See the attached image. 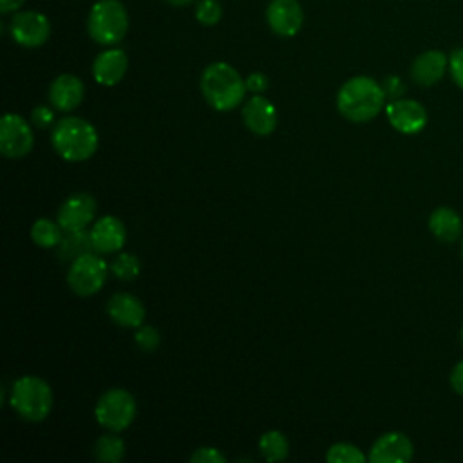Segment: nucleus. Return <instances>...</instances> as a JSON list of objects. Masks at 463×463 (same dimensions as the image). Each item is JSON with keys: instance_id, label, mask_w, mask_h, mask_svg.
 <instances>
[{"instance_id": "nucleus-9", "label": "nucleus", "mask_w": 463, "mask_h": 463, "mask_svg": "<svg viewBox=\"0 0 463 463\" xmlns=\"http://www.w3.org/2000/svg\"><path fill=\"white\" fill-rule=\"evenodd\" d=\"M9 34L22 47H40L51 36V24L43 13L16 11L9 22Z\"/></svg>"}, {"instance_id": "nucleus-26", "label": "nucleus", "mask_w": 463, "mask_h": 463, "mask_svg": "<svg viewBox=\"0 0 463 463\" xmlns=\"http://www.w3.org/2000/svg\"><path fill=\"white\" fill-rule=\"evenodd\" d=\"M326 459L329 463H364L367 458L356 445L340 441L327 449Z\"/></svg>"}, {"instance_id": "nucleus-23", "label": "nucleus", "mask_w": 463, "mask_h": 463, "mask_svg": "<svg viewBox=\"0 0 463 463\" xmlns=\"http://www.w3.org/2000/svg\"><path fill=\"white\" fill-rule=\"evenodd\" d=\"M259 450L266 461L277 463L288 458L289 441L280 430H268L259 439Z\"/></svg>"}, {"instance_id": "nucleus-33", "label": "nucleus", "mask_w": 463, "mask_h": 463, "mask_svg": "<svg viewBox=\"0 0 463 463\" xmlns=\"http://www.w3.org/2000/svg\"><path fill=\"white\" fill-rule=\"evenodd\" d=\"M269 85V80L266 74L262 72H251L248 78H246V89L253 94H262Z\"/></svg>"}, {"instance_id": "nucleus-12", "label": "nucleus", "mask_w": 463, "mask_h": 463, "mask_svg": "<svg viewBox=\"0 0 463 463\" xmlns=\"http://www.w3.org/2000/svg\"><path fill=\"white\" fill-rule=\"evenodd\" d=\"M414 445L403 432H385L371 445L367 459L371 463H407L412 459Z\"/></svg>"}, {"instance_id": "nucleus-16", "label": "nucleus", "mask_w": 463, "mask_h": 463, "mask_svg": "<svg viewBox=\"0 0 463 463\" xmlns=\"http://www.w3.org/2000/svg\"><path fill=\"white\" fill-rule=\"evenodd\" d=\"M85 85L74 74H60L49 85V101L60 112H71L81 105Z\"/></svg>"}, {"instance_id": "nucleus-13", "label": "nucleus", "mask_w": 463, "mask_h": 463, "mask_svg": "<svg viewBox=\"0 0 463 463\" xmlns=\"http://www.w3.org/2000/svg\"><path fill=\"white\" fill-rule=\"evenodd\" d=\"M269 29L282 36H295L304 24V11L297 0H271L266 9Z\"/></svg>"}, {"instance_id": "nucleus-22", "label": "nucleus", "mask_w": 463, "mask_h": 463, "mask_svg": "<svg viewBox=\"0 0 463 463\" xmlns=\"http://www.w3.org/2000/svg\"><path fill=\"white\" fill-rule=\"evenodd\" d=\"M63 228L58 221L40 217L31 226V239L40 248H56L63 239Z\"/></svg>"}, {"instance_id": "nucleus-18", "label": "nucleus", "mask_w": 463, "mask_h": 463, "mask_svg": "<svg viewBox=\"0 0 463 463\" xmlns=\"http://www.w3.org/2000/svg\"><path fill=\"white\" fill-rule=\"evenodd\" d=\"M128 69V56L123 49L101 51L92 63V76L99 85L112 87L123 80Z\"/></svg>"}, {"instance_id": "nucleus-6", "label": "nucleus", "mask_w": 463, "mask_h": 463, "mask_svg": "<svg viewBox=\"0 0 463 463\" xmlns=\"http://www.w3.org/2000/svg\"><path fill=\"white\" fill-rule=\"evenodd\" d=\"M94 416L107 430H125L136 418V400L127 389H109L99 396L94 407Z\"/></svg>"}, {"instance_id": "nucleus-5", "label": "nucleus", "mask_w": 463, "mask_h": 463, "mask_svg": "<svg viewBox=\"0 0 463 463\" xmlns=\"http://www.w3.org/2000/svg\"><path fill=\"white\" fill-rule=\"evenodd\" d=\"M89 36L99 45L119 43L128 31V13L119 0H98L87 16Z\"/></svg>"}, {"instance_id": "nucleus-37", "label": "nucleus", "mask_w": 463, "mask_h": 463, "mask_svg": "<svg viewBox=\"0 0 463 463\" xmlns=\"http://www.w3.org/2000/svg\"><path fill=\"white\" fill-rule=\"evenodd\" d=\"M461 342H463V327H461Z\"/></svg>"}, {"instance_id": "nucleus-32", "label": "nucleus", "mask_w": 463, "mask_h": 463, "mask_svg": "<svg viewBox=\"0 0 463 463\" xmlns=\"http://www.w3.org/2000/svg\"><path fill=\"white\" fill-rule=\"evenodd\" d=\"M382 87H383V90H385V96L391 98V99L402 98V96L405 94V90H407L405 83H403L402 78H398V76H387V78L383 80Z\"/></svg>"}, {"instance_id": "nucleus-14", "label": "nucleus", "mask_w": 463, "mask_h": 463, "mask_svg": "<svg viewBox=\"0 0 463 463\" xmlns=\"http://www.w3.org/2000/svg\"><path fill=\"white\" fill-rule=\"evenodd\" d=\"M90 241L96 253H116L127 242V228L121 219L114 215H103L94 222L90 230Z\"/></svg>"}, {"instance_id": "nucleus-38", "label": "nucleus", "mask_w": 463, "mask_h": 463, "mask_svg": "<svg viewBox=\"0 0 463 463\" xmlns=\"http://www.w3.org/2000/svg\"><path fill=\"white\" fill-rule=\"evenodd\" d=\"M461 255H463V241H461Z\"/></svg>"}, {"instance_id": "nucleus-11", "label": "nucleus", "mask_w": 463, "mask_h": 463, "mask_svg": "<svg viewBox=\"0 0 463 463\" xmlns=\"http://www.w3.org/2000/svg\"><path fill=\"white\" fill-rule=\"evenodd\" d=\"M96 199L90 194L78 192L69 195L58 208V222L63 232L85 230L96 217Z\"/></svg>"}, {"instance_id": "nucleus-7", "label": "nucleus", "mask_w": 463, "mask_h": 463, "mask_svg": "<svg viewBox=\"0 0 463 463\" xmlns=\"http://www.w3.org/2000/svg\"><path fill=\"white\" fill-rule=\"evenodd\" d=\"M109 271L110 266L96 251H90L71 262L67 284L76 295L90 297L103 288Z\"/></svg>"}, {"instance_id": "nucleus-36", "label": "nucleus", "mask_w": 463, "mask_h": 463, "mask_svg": "<svg viewBox=\"0 0 463 463\" xmlns=\"http://www.w3.org/2000/svg\"><path fill=\"white\" fill-rule=\"evenodd\" d=\"M170 5H174V7H184V5H188V4H192L194 0H166Z\"/></svg>"}, {"instance_id": "nucleus-8", "label": "nucleus", "mask_w": 463, "mask_h": 463, "mask_svg": "<svg viewBox=\"0 0 463 463\" xmlns=\"http://www.w3.org/2000/svg\"><path fill=\"white\" fill-rule=\"evenodd\" d=\"M34 134L29 123L20 116L7 112L0 121V152L9 159H20L31 152Z\"/></svg>"}, {"instance_id": "nucleus-29", "label": "nucleus", "mask_w": 463, "mask_h": 463, "mask_svg": "<svg viewBox=\"0 0 463 463\" xmlns=\"http://www.w3.org/2000/svg\"><path fill=\"white\" fill-rule=\"evenodd\" d=\"M449 72L452 81L463 89V47L452 51V54L449 56Z\"/></svg>"}, {"instance_id": "nucleus-25", "label": "nucleus", "mask_w": 463, "mask_h": 463, "mask_svg": "<svg viewBox=\"0 0 463 463\" xmlns=\"http://www.w3.org/2000/svg\"><path fill=\"white\" fill-rule=\"evenodd\" d=\"M109 266H110V273L119 280H134L141 271V262L137 255L128 251L118 253Z\"/></svg>"}, {"instance_id": "nucleus-10", "label": "nucleus", "mask_w": 463, "mask_h": 463, "mask_svg": "<svg viewBox=\"0 0 463 463\" xmlns=\"http://www.w3.org/2000/svg\"><path fill=\"white\" fill-rule=\"evenodd\" d=\"M385 116L391 127L402 134H418L427 125V110L425 107L409 98L391 99L385 105Z\"/></svg>"}, {"instance_id": "nucleus-15", "label": "nucleus", "mask_w": 463, "mask_h": 463, "mask_svg": "<svg viewBox=\"0 0 463 463\" xmlns=\"http://www.w3.org/2000/svg\"><path fill=\"white\" fill-rule=\"evenodd\" d=\"M242 121L255 136H269L277 128V109L262 94H253L242 107Z\"/></svg>"}, {"instance_id": "nucleus-24", "label": "nucleus", "mask_w": 463, "mask_h": 463, "mask_svg": "<svg viewBox=\"0 0 463 463\" xmlns=\"http://www.w3.org/2000/svg\"><path fill=\"white\" fill-rule=\"evenodd\" d=\"M125 456V443L123 439L110 430L109 434H103L94 443V458L103 463H118Z\"/></svg>"}, {"instance_id": "nucleus-31", "label": "nucleus", "mask_w": 463, "mask_h": 463, "mask_svg": "<svg viewBox=\"0 0 463 463\" xmlns=\"http://www.w3.org/2000/svg\"><path fill=\"white\" fill-rule=\"evenodd\" d=\"M31 121L38 127V128H47L52 125L54 121V110L47 105H36L31 112Z\"/></svg>"}, {"instance_id": "nucleus-34", "label": "nucleus", "mask_w": 463, "mask_h": 463, "mask_svg": "<svg viewBox=\"0 0 463 463\" xmlns=\"http://www.w3.org/2000/svg\"><path fill=\"white\" fill-rule=\"evenodd\" d=\"M450 387L463 396V360L458 362L450 371Z\"/></svg>"}, {"instance_id": "nucleus-30", "label": "nucleus", "mask_w": 463, "mask_h": 463, "mask_svg": "<svg viewBox=\"0 0 463 463\" xmlns=\"http://www.w3.org/2000/svg\"><path fill=\"white\" fill-rule=\"evenodd\" d=\"M194 463H226V458L215 447H199L190 456Z\"/></svg>"}, {"instance_id": "nucleus-35", "label": "nucleus", "mask_w": 463, "mask_h": 463, "mask_svg": "<svg viewBox=\"0 0 463 463\" xmlns=\"http://www.w3.org/2000/svg\"><path fill=\"white\" fill-rule=\"evenodd\" d=\"M25 0H0V13L2 14H9V13H16Z\"/></svg>"}, {"instance_id": "nucleus-21", "label": "nucleus", "mask_w": 463, "mask_h": 463, "mask_svg": "<svg viewBox=\"0 0 463 463\" xmlns=\"http://www.w3.org/2000/svg\"><path fill=\"white\" fill-rule=\"evenodd\" d=\"M94 251L92 241H90V232L78 230V232H65L61 242L58 244V253L63 260H74L85 253Z\"/></svg>"}, {"instance_id": "nucleus-20", "label": "nucleus", "mask_w": 463, "mask_h": 463, "mask_svg": "<svg viewBox=\"0 0 463 463\" xmlns=\"http://www.w3.org/2000/svg\"><path fill=\"white\" fill-rule=\"evenodd\" d=\"M429 230L438 241L454 242L461 237L463 221L456 210L449 206H439L429 217Z\"/></svg>"}, {"instance_id": "nucleus-3", "label": "nucleus", "mask_w": 463, "mask_h": 463, "mask_svg": "<svg viewBox=\"0 0 463 463\" xmlns=\"http://www.w3.org/2000/svg\"><path fill=\"white\" fill-rule=\"evenodd\" d=\"M246 90V80L226 61H213L201 74V92L206 103L219 112L239 107Z\"/></svg>"}, {"instance_id": "nucleus-4", "label": "nucleus", "mask_w": 463, "mask_h": 463, "mask_svg": "<svg viewBox=\"0 0 463 463\" xmlns=\"http://www.w3.org/2000/svg\"><path fill=\"white\" fill-rule=\"evenodd\" d=\"M52 389L51 385L34 374L20 376L13 382L9 391V405L25 421H43L52 409Z\"/></svg>"}, {"instance_id": "nucleus-28", "label": "nucleus", "mask_w": 463, "mask_h": 463, "mask_svg": "<svg viewBox=\"0 0 463 463\" xmlns=\"http://www.w3.org/2000/svg\"><path fill=\"white\" fill-rule=\"evenodd\" d=\"M222 16V7L217 0H199L195 7V18L203 25H215Z\"/></svg>"}, {"instance_id": "nucleus-17", "label": "nucleus", "mask_w": 463, "mask_h": 463, "mask_svg": "<svg viewBox=\"0 0 463 463\" xmlns=\"http://www.w3.org/2000/svg\"><path fill=\"white\" fill-rule=\"evenodd\" d=\"M107 315L110 320L121 327H139L145 320L143 302L127 291L114 293L107 302Z\"/></svg>"}, {"instance_id": "nucleus-1", "label": "nucleus", "mask_w": 463, "mask_h": 463, "mask_svg": "<svg viewBox=\"0 0 463 463\" xmlns=\"http://www.w3.org/2000/svg\"><path fill=\"white\" fill-rule=\"evenodd\" d=\"M385 90L382 83L369 76H353L336 92L338 112L353 121L365 123L380 114L385 107Z\"/></svg>"}, {"instance_id": "nucleus-2", "label": "nucleus", "mask_w": 463, "mask_h": 463, "mask_svg": "<svg viewBox=\"0 0 463 463\" xmlns=\"http://www.w3.org/2000/svg\"><path fill=\"white\" fill-rule=\"evenodd\" d=\"M51 143L61 159L69 163H81L94 156L99 145V136L94 125L87 119L65 116L52 127Z\"/></svg>"}, {"instance_id": "nucleus-19", "label": "nucleus", "mask_w": 463, "mask_h": 463, "mask_svg": "<svg viewBox=\"0 0 463 463\" xmlns=\"http://www.w3.org/2000/svg\"><path fill=\"white\" fill-rule=\"evenodd\" d=\"M447 69L449 58L441 51L430 49L414 58L411 65V78L421 87H430L443 78Z\"/></svg>"}, {"instance_id": "nucleus-27", "label": "nucleus", "mask_w": 463, "mask_h": 463, "mask_svg": "<svg viewBox=\"0 0 463 463\" xmlns=\"http://www.w3.org/2000/svg\"><path fill=\"white\" fill-rule=\"evenodd\" d=\"M134 340H136V345L141 349V351H145V353H152V351H156L157 347H159V344H161V335H159V331L154 327V326H139L137 329H136V335H134Z\"/></svg>"}]
</instances>
